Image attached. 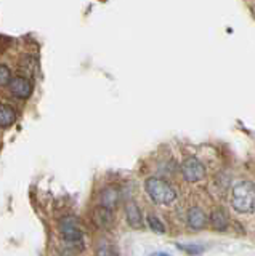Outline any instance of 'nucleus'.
<instances>
[{"mask_svg": "<svg viewBox=\"0 0 255 256\" xmlns=\"http://www.w3.org/2000/svg\"><path fill=\"white\" fill-rule=\"evenodd\" d=\"M231 205L242 214L255 212V184L250 181H241L231 190Z\"/></svg>", "mask_w": 255, "mask_h": 256, "instance_id": "obj_1", "label": "nucleus"}, {"mask_svg": "<svg viewBox=\"0 0 255 256\" xmlns=\"http://www.w3.org/2000/svg\"><path fill=\"white\" fill-rule=\"evenodd\" d=\"M145 189L151 200L157 205H169L177 198V192L173 190L170 184L157 176H151L145 181Z\"/></svg>", "mask_w": 255, "mask_h": 256, "instance_id": "obj_2", "label": "nucleus"}, {"mask_svg": "<svg viewBox=\"0 0 255 256\" xmlns=\"http://www.w3.org/2000/svg\"><path fill=\"white\" fill-rule=\"evenodd\" d=\"M60 230L63 238L66 240L68 244H82L84 240V232L79 228V222L73 216H65L60 221Z\"/></svg>", "mask_w": 255, "mask_h": 256, "instance_id": "obj_3", "label": "nucleus"}, {"mask_svg": "<svg viewBox=\"0 0 255 256\" xmlns=\"http://www.w3.org/2000/svg\"><path fill=\"white\" fill-rule=\"evenodd\" d=\"M181 174L188 182H197L205 178V166L199 158L188 157L181 164Z\"/></svg>", "mask_w": 255, "mask_h": 256, "instance_id": "obj_4", "label": "nucleus"}, {"mask_svg": "<svg viewBox=\"0 0 255 256\" xmlns=\"http://www.w3.org/2000/svg\"><path fill=\"white\" fill-rule=\"evenodd\" d=\"M9 86H10L12 94L17 96V98H20V100H28L31 96V93H33V84L29 82V78L21 77V76L12 78Z\"/></svg>", "mask_w": 255, "mask_h": 256, "instance_id": "obj_5", "label": "nucleus"}, {"mask_svg": "<svg viewBox=\"0 0 255 256\" xmlns=\"http://www.w3.org/2000/svg\"><path fill=\"white\" fill-rule=\"evenodd\" d=\"M93 222L97 224L98 229H111V228H113V222H114L113 210H109V208H105L101 205L98 208H95Z\"/></svg>", "mask_w": 255, "mask_h": 256, "instance_id": "obj_6", "label": "nucleus"}, {"mask_svg": "<svg viewBox=\"0 0 255 256\" xmlns=\"http://www.w3.org/2000/svg\"><path fill=\"white\" fill-rule=\"evenodd\" d=\"M121 200V192L114 186H106L105 189H101L100 192V205L109 208V210H114L116 205Z\"/></svg>", "mask_w": 255, "mask_h": 256, "instance_id": "obj_7", "label": "nucleus"}, {"mask_svg": "<svg viewBox=\"0 0 255 256\" xmlns=\"http://www.w3.org/2000/svg\"><path fill=\"white\" fill-rule=\"evenodd\" d=\"M125 218H127V222H129L130 228H133V229L143 228L141 210H140V206L133 202V200H129V202L125 204Z\"/></svg>", "mask_w": 255, "mask_h": 256, "instance_id": "obj_8", "label": "nucleus"}, {"mask_svg": "<svg viewBox=\"0 0 255 256\" xmlns=\"http://www.w3.org/2000/svg\"><path fill=\"white\" fill-rule=\"evenodd\" d=\"M205 224H207V216L205 213L201 210L199 206H193V208H189V212H188V226L191 229H194V230H201L205 228Z\"/></svg>", "mask_w": 255, "mask_h": 256, "instance_id": "obj_9", "label": "nucleus"}, {"mask_svg": "<svg viewBox=\"0 0 255 256\" xmlns=\"http://www.w3.org/2000/svg\"><path fill=\"white\" fill-rule=\"evenodd\" d=\"M210 226L215 229V230H226L228 226H229V218L226 212L223 210V208H215V210L212 212L210 214Z\"/></svg>", "mask_w": 255, "mask_h": 256, "instance_id": "obj_10", "label": "nucleus"}, {"mask_svg": "<svg viewBox=\"0 0 255 256\" xmlns=\"http://www.w3.org/2000/svg\"><path fill=\"white\" fill-rule=\"evenodd\" d=\"M17 122V112L9 104H0V128H9Z\"/></svg>", "mask_w": 255, "mask_h": 256, "instance_id": "obj_11", "label": "nucleus"}, {"mask_svg": "<svg viewBox=\"0 0 255 256\" xmlns=\"http://www.w3.org/2000/svg\"><path fill=\"white\" fill-rule=\"evenodd\" d=\"M177 248L189 256H201L205 250V248L199 244H177Z\"/></svg>", "mask_w": 255, "mask_h": 256, "instance_id": "obj_12", "label": "nucleus"}, {"mask_svg": "<svg viewBox=\"0 0 255 256\" xmlns=\"http://www.w3.org/2000/svg\"><path fill=\"white\" fill-rule=\"evenodd\" d=\"M148 226L153 229L154 232H157V234H164V232H165L164 222L159 220L157 216H154V214H149L148 216Z\"/></svg>", "mask_w": 255, "mask_h": 256, "instance_id": "obj_13", "label": "nucleus"}, {"mask_svg": "<svg viewBox=\"0 0 255 256\" xmlns=\"http://www.w3.org/2000/svg\"><path fill=\"white\" fill-rule=\"evenodd\" d=\"M10 80H12V70L5 64H0V86L9 85Z\"/></svg>", "mask_w": 255, "mask_h": 256, "instance_id": "obj_14", "label": "nucleus"}, {"mask_svg": "<svg viewBox=\"0 0 255 256\" xmlns=\"http://www.w3.org/2000/svg\"><path fill=\"white\" fill-rule=\"evenodd\" d=\"M97 256H119L114 248H111L108 245H101L97 252Z\"/></svg>", "mask_w": 255, "mask_h": 256, "instance_id": "obj_15", "label": "nucleus"}]
</instances>
